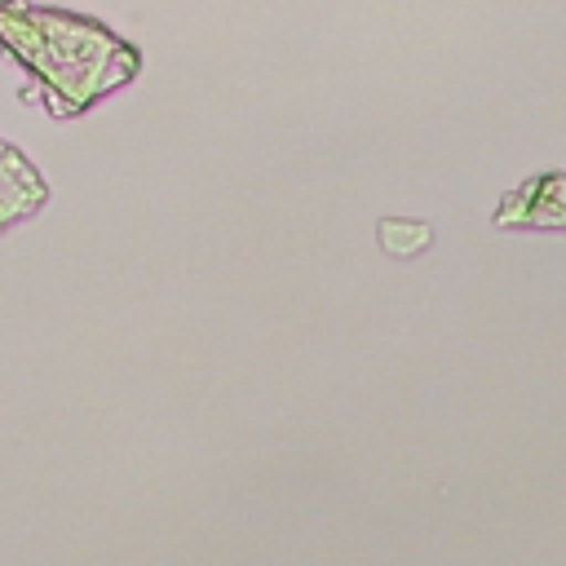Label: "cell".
Listing matches in <instances>:
<instances>
[{"label":"cell","instance_id":"7a4b0ae2","mask_svg":"<svg viewBox=\"0 0 566 566\" xmlns=\"http://www.w3.org/2000/svg\"><path fill=\"white\" fill-rule=\"evenodd\" d=\"M495 226H522V230H566V172H539L522 190L504 195Z\"/></svg>","mask_w":566,"mask_h":566},{"label":"cell","instance_id":"277c9868","mask_svg":"<svg viewBox=\"0 0 566 566\" xmlns=\"http://www.w3.org/2000/svg\"><path fill=\"white\" fill-rule=\"evenodd\" d=\"M433 243V230L424 221H407V217H385L380 221V248L389 256H416Z\"/></svg>","mask_w":566,"mask_h":566},{"label":"cell","instance_id":"3957f363","mask_svg":"<svg viewBox=\"0 0 566 566\" xmlns=\"http://www.w3.org/2000/svg\"><path fill=\"white\" fill-rule=\"evenodd\" d=\"M44 199H49V186L40 181V172L13 146L0 142V230L31 217Z\"/></svg>","mask_w":566,"mask_h":566},{"label":"cell","instance_id":"6da1fadb","mask_svg":"<svg viewBox=\"0 0 566 566\" xmlns=\"http://www.w3.org/2000/svg\"><path fill=\"white\" fill-rule=\"evenodd\" d=\"M0 44L13 49L35 80L49 84V111L57 115L93 106L102 93L133 80L137 71V53L119 44L106 27L22 0L0 4Z\"/></svg>","mask_w":566,"mask_h":566}]
</instances>
